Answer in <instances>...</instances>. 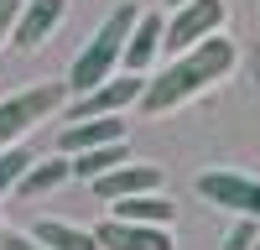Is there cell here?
Segmentation results:
<instances>
[{
  "label": "cell",
  "instance_id": "6da1fadb",
  "mask_svg": "<svg viewBox=\"0 0 260 250\" xmlns=\"http://www.w3.org/2000/svg\"><path fill=\"white\" fill-rule=\"evenodd\" d=\"M234 63H240V52H234L229 37L213 32V37H203V42H192V47L177 52L161 73H146L141 110H146V115H167V110H177V104L198 99L203 89H213L219 78H229Z\"/></svg>",
  "mask_w": 260,
  "mask_h": 250
},
{
  "label": "cell",
  "instance_id": "7a4b0ae2",
  "mask_svg": "<svg viewBox=\"0 0 260 250\" xmlns=\"http://www.w3.org/2000/svg\"><path fill=\"white\" fill-rule=\"evenodd\" d=\"M136 21H141V6H115L110 16L94 26V37L83 42V52L73 57V68H68V94H89V89H99L104 78H115L120 73V63H125V42H130V32H136Z\"/></svg>",
  "mask_w": 260,
  "mask_h": 250
},
{
  "label": "cell",
  "instance_id": "3957f363",
  "mask_svg": "<svg viewBox=\"0 0 260 250\" xmlns=\"http://www.w3.org/2000/svg\"><path fill=\"white\" fill-rule=\"evenodd\" d=\"M68 104V83H31L0 99V146H16L37 120H52Z\"/></svg>",
  "mask_w": 260,
  "mask_h": 250
},
{
  "label": "cell",
  "instance_id": "277c9868",
  "mask_svg": "<svg viewBox=\"0 0 260 250\" xmlns=\"http://www.w3.org/2000/svg\"><path fill=\"white\" fill-rule=\"evenodd\" d=\"M141 94H146V78L141 73H115V78H104L99 89H89V94H73L68 104H62V120H89V115H120V110H130V104H141Z\"/></svg>",
  "mask_w": 260,
  "mask_h": 250
},
{
  "label": "cell",
  "instance_id": "5b68a950",
  "mask_svg": "<svg viewBox=\"0 0 260 250\" xmlns=\"http://www.w3.org/2000/svg\"><path fill=\"white\" fill-rule=\"evenodd\" d=\"M224 21H229V6H224V0H187V6H177L172 21H167V52H172V57L187 52L192 42L213 37Z\"/></svg>",
  "mask_w": 260,
  "mask_h": 250
},
{
  "label": "cell",
  "instance_id": "8992f818",
  "mask_svg": "<svg viewBox=\"0 0 260 250\" xmlns=\"http://www.w3.org/2000/svg\"><path fill=\"white\" fill-rule=\"evenodd\" d=\"M198 193H203V203H219V208H229V214L260 219V177H245V172H203L198 177Z\"/></svg>",
  "mask_w": 260,
  "mask_h": 250
},
{
  "label": "cell",
  "instance_id": "52a82bcc",
  "mask_svg": "<svg viewBox=\"0 0 260 250\" xmlns=\"http://www.w3.org/2000/svg\"><path fill=\"white\" fill-rule=\"evenodd\" d=\"M94 240H99V250H177L167 224H141V219H120V214L99 219Z\"/></svg>",
  "mask_w": 260,
  "mask_h": 250
},
{
  "label": "cell",
  "instance_id": "ba28073f",
  "mask_svg": "<svg viewBox=\"0 0 260 250\" xmlns=\"http://www.w3.org/2000/svg\"><path fill=\"white\" fill-rule=\"evenodd\" d=\"M62 16H68V0H26V6H21V16H16L11 47H16V52H37L42 42L62 26Z\"/></svg>",
  "mask_w": 260,
  "mask_h": 250
},
{
  "label": "cell",
  "instance_id": "9c48e42d",
  "mask_svg": "<svg viewBox=\"0 0 260 250\" xmlns=\"http://www.w3.org/2000/svg\"><path fill=\"white\" fill-rule=\"evenodd\" d=\"M156 188H161V167L156 162H120L104 177H94L99 203H120V198H136V193H156Z\"/></svg>",
  "mask_w": 260,
  "mask_h": 250
},
{
  "label": "cell",
  "instance_id": "30bf717a",
  "mask_svg": "<svg viewBox=\"0 0 260 250\" xmlns=\"http://www.w3.org/2000/svg\"><path fill=\"white\" fill-rule=\"evenodd\" d=\"M130 125L120 115H89V120H68L57 131V157H78L89 146H104V141H125Z\"/></svg>",
  "mask_w": 260,
  "mask_h": 250
},
{
  "label": "cell",
  "instance_id": "8fae6325",
  "mask_svg": "<svg viewBox=\"0 0 260 250\" xmlns=\"http://www.w3.org/2000/svg\"><path fill=\"white\" fill-rule=\"evenodd\" d=\"M161 52H167V21H161V11H141L136 32H130V42H125V63H120V68L151 73Z\"/></svg>",
  "mask_w": 260,
  "mask_h": 250
},
{
  "label": "cell",
  "instance_id": "7c38bea8",
  "mask_svg": "<svg viewBox=\"0 0 260 250\" xmlns=\"http://www.w3.org/2000/svg\"><path fill=\"white\" fill-rule=\"evenodd\" d=\"M120 219H141V224H172L177 219V203H172L161 188L156 193H136V198H120V203H110Z\"/></svg>",
  "mask_w": 260,
  "mask_h": 250
},
{
  "label": "cell",
  "instance_id": "4fadbf2b",
  "mask_svg": "<svg viewBox=\"0 0 260 250\" xmlns=\"http://www.w3.org/2000/svg\"><path fill=\"white\" fill-rule=\"evenodd\" d=\"M31 235L47 245V250H99L94 229H83V224H62V219H37Z\"/></svg>",
  "mask_w": 260,
  "mask_h": 250
},
{
  "label": "cell",
  "instance_id": "5bb4252c",
  "mask_svg": "<svg viewBox=\"0 0 260 250\" xmlns=\"http://www.w3.org/2000/svg\"><path fill=\"white\" fill-rule=\"evenodd\" d=\"M120 162H130V146H125V141L89 146V151H78V157H73V177L94 182V177H104V172H110V167H120Z\"/></svg>",
  "mask_w": 260,
  "mask_h": 250
},
{
  "label": "cell",
  "instance_id": "9a60e30c",
  "mask_svg": "<svg viewBox=\"0 0 260 250\" xmlns=\"http://www.w3.org/2000/svg\"><path fill=\"white\" fill-rule=\"evenodd\" d=\"M68 177H73V162H31L26 177L16 182V193L21 198H42V193H52V188L68 182Z\"/></svg>",
  "mask_w": 260,
  "mask_h": 250
},
{
  "label": "cell",
  "instance_id": "2e32d148",
  "mask_svg": "<svg viewBox=\"0 0 260 250\" xmlns=\"http://www.w3.org/2000/svg\"><path fill=\"white\" fill-rule=\"evenodd\" d=\"M37 157H31V146H0V198H6V193H16V182L21 177H26V167H31Z\"/></svg>",
  "mask_w": 260,
  "mask_h": 250
},
{
  "label": "cell",
  "instance_id": "e0dca14e",
  "mask_svg": "<svg viewBox=\"0 0 260 250\" xmlns=\"http://www.w3.org/2000/svg\"><path fill=\"white\" fill-rule=\"evenodd\" d=\"M255 240H260V219L234 214V229L224 235V250H255Z\"/></svg>",
  "mask_w": 260,
  "mask_h": 250
},
{
  "label": "cell",
  "instance_id": "ac0fdd59",
  "mask_svg": "<svg viewBox=\"0 0 260 250\" xmlns=\"http://www.w3.org/2000/svg\"><path fill=\"white\" fill-rule=\"evenodd\" d=\"M0 250H47L37 235H21V229H0Z\"/></svg>",
  "mask_w": 260,
  "mask_h": 250
},
{
  "label": "cell",
  "instance_id": "d6986e66",
  "mask_svg": "<svg viewBox=\"0 0 260 250\" xmlns=\"http://www.w3.org/2000/svg\"><path fill=\"white\" fill-rule=\"evenodd\" d=\"M21 6H26V0H0V47L11 42V32H16V16H21Z\"/></svg>",
  "mask_w": 260,
  "mask_h": 250
},
{
  "label": "cell",
  "instance_id": "ffe728a7",
  "mask_svg": "<svg viewBox=\"0 0 260 250\" xmlns=\"http://www.w3.org/2000/svg\"><path fill=\"white\" fill-rule=\"evenodd\" d=\"M167 6H172V11H177V6H187V0H167Z\"/></svg>",
  "mask_w": 260,
  "mask_h": 250
},
{
  "label": "cell",
  "instance_id": "44dd1931",
  "mask_svg": "<svg viewBox=\"0 0 260 250\" xmlns=\"http://www.w3.org/2000/svg\"><path fill=\"white\" fill-rule=\"evenodd\" d=\"M255 250H260V240H255Z\"/></svg>",
  "mask_w": 260,
  "mask_h": 250
}]
</instances>
